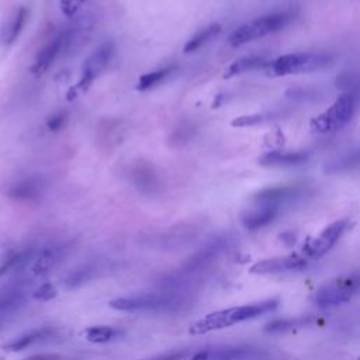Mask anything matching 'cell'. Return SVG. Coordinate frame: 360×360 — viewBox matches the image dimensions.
<instances>
[{
    "label": "cell",
    "mask_w": 360,
    "mask_h": 360,
    "mask_svg": "<svg viewBox=\"0 0 360 360\" xmlns=\"http://www.w3.org/2000/svg\"><path fill=\"white\" fill-rule=\"evenodd\" d=\"M191 302V297L181 290L160 288L159 291L115 298L110 301V307L125 312L174 315L186 311Z\"/></svg>",
    "instance_id": "1"
},
{
    "label": "cell",
    "mask_w": 360,
    "mask_h": 360,
    "mask_svg": "<svg viewBox=\"0 0 360 360\" xmlns=\"http://www.w3.org/2000/svg\"><path fill=\"white\" fill-rule=\"evenodd\" d=\"M278 307V298H269L264 301L231 307L226 309L214 311L207 314L190 326L191 335H205L212 330L229 328L232 325L255 319L264 314L273 312Z\"/></svg>",
    "instance_id": "2"
},
{
    "label": "cell",
    "mask_w": 360,
    "mask_h": 360,
    "mask_svg": "<svg viewBox=\"0 0 360 360\" xmlns=\"http://www.w3.org/2000/svg\"><path fill=\"white\" fill-rule=\"evenodd\" d=\"M332 56L323 52H295L285 53L274 60H269L264 68L271 76L301 75L321 70L332 63Z\"/></svg>",
    "instance_id": "3"
},
{
    "label": "cell",
    "mask_w": 360,
    "mask_h": 360,
    "mask_svg": "<svg viewBox=\"0 0 360 360\" xmlns=\"http://www.w3.org/2000/svg\"><path fill=\"white\" fill-rule=\"evenodd\" d=\"M357 100L352 93L340 94L325 111L314 117L309 122V128L314 134H333L340 131L353 117L356 111Z\"/></svg>",
    "instance_id": "4"
},
{
    "label": "cell",
    "mask_w": 360,
    "mask_h": 360,
    "mask_svg": "<svg viewBox=\"0 0 360 360\" xmlns=\"http://www.w3.org/2000/svg\"><path fill=\"white\" fill-rule=\"evenodd\" d=\"M291 20V14L281 11V13H271L255 20H250L242 25H239L229 37L228 42L231 46H240L255 39L263 38L270 35L276 31L283 30Z\"/></svg>",
    "instance_id": "5"
},
{
    "label": "cell",
    "mask_w": 360,
    "mask_h": 360,
    "mask_svg": "<svg viewBox=\"0 0 360 360\" xmlns=\"http://www.w3.org/2000/svg\"><path fill=\"white\" fill-rule=\"evenodd\" d=\"M360 291V270L325 283L314 294V302L321 308L345 304Z\"/></svg>",
    "instance_id": "6"
},
{
    "label": "cell",
    "mask_w": 360,
    "mask_h": 360,
    "mask_svg": "<svg viewBox=\"0 0 360 360\" xmlns=\"http://www.w3.org/2000/svg\"><path fill=\"white\" fill-rule=\"evenodd\" d=\"M347 226V219H338L329 224L316 238L307 242V245L304 246V256L307 259H319L326 255L335 246V243L339 240Z\"/></svg>",
    "instance_id": "7"
},
{
    "label": "cell",
    "mask_w": 360,
    "mask_h": 360,
    "mask_svg": "<svg viewBox=\"0 0 360 360\" xmlns=\"http://www.w3.org/2000/svg\"><path fill=\"white\" fill-rule=\"evenodd\" d=\"M263 354L252 346H215L195 352L188 360H256Z\"/></svg>",
    "instance_id": "8"
},
{
    "label": "cell",
    "mask_w": 360,
    "mask_h": 360,
    "mask_svg": "<svg viewBox=\"0 0 360 360\" xmlns=\"http://www.w3.org/2000/svg\"><path fill=\"white\" fill-rule=\"evenodd\" d=\"M115 51V45L111 41H107L104 44H101L84 62L83 65V70H82V79L77 83L80 89L86 90L91 82L98 77L101 75V72L107 68V65L110 63L112 55Z\"/></svg>",
    "instance_id": "9"
},
{
    "label": "cell",
    "mask_w": 360,
    "mask_h": 360,
    "mask_svg": "<svg viewBox=\"0 0 360 360\" xmlns=\"http://www.w3.org/2000/svg\"><path fill=\"white\" fill-rule=\"evenodd\" d=\"M27 302V288L22 283H13L0 290V325L14 316Z\"/></svg>",
    "instance_id": "10"
},
{
    "label": "cell",
    "mask_w": 360,
    "mask_h": 360,
    "mask_svg": "<svg viewBox=\"0 0 360 360\" xmlns=\"http://www.w3.org/2000/svg\"><path fill=\"white\" fill-rule=\"evenodd\" d=\"M59 336V329L55 326H42L37 329H31L4 345L6 350L10 352H21L24 349L42 345L46 342H52Z\"/></svg>",
    "instance_id": "11"
},
{
    "label": "cell",
    "mask_w": 360,
    "mask_h": 360,
    "mask_svg": "<svg viewBox=\"0 0 360 360\" xmlns=\"http://www.w3.org/2000/svg\"><path fill=\"white\" fill-rule=\"evenodd\" d=\"M307 257L300 255H288L284 257H274V259H264L260 262H256L253 266H250L249 271L252 274H273L280 271H288V270H298L307 266Z\"/></svg>",
    "instance_id": "12"
},
{
    "label": "cell",
    "mask_w": 360,
    "mask_h": 360,
    "mask_svg": "<svg viewBox=\"0 0 360 360\" xmlns=\"http://www.w3.org/2000/svg\"><path fill=\"white\" fill-rule=\"evenodd\" d=\"M70 41V32L63 31L59 35H56L52 41H49L35 56L32 72L35 75H42L48 70V68L53 63V60L58 58V55L68 46Z\"/></svg>",
    "instance_id": "13"
},
{
    "label": "cell",
    "mask_w": 360,
    "mask_h": 360,
    "mask_svg": "<svg viewBox=\"0 0 360 360\" xmlns=\"http://www.w3.org/2000/svg\"><path fill=\"white\" fill-rule=\"evenodd\" d=\"M298 193H300V188L297 186H278V187L264 188L256 194L255 204L278 208L280 204H283L287 200H291Z\"/></svg>",
    "instance_id": "14"
},
{
    "label": "cell",
    "mask_w": 360,
    "mask_h": 360,
    "mask_svg": "<svg viewBox=\"0 0 360 360\" xmlns=\"http://www.w3.org/2000/svg\"><path fill=\"white\" fill-rule=\"evenodd\" d=\"M309 158L308 152L302 150H270L263 153L257 162L260 166H291V165H300L307 162Z\"/></svg>",
    "instance_id": "15"
},
{
    "label": "cell",
    "mask_w": 360,
    "mask_h": 360,
    "mask_svg": "<svg viewBox=\"0 0 360 360\" xmlns=\"http://www.w3.org/2000/svg\"><path fill=\"white\" fill-rule=\"evenodd\" d=\"M63 252H65V246H60V245H52L38 250L35 260L32 263V273L35 276L46 274L62 259Z\"/></svg>",
    "instance_id": "16"
},
{
    "label": "cell",
    "mask_w": 360,
    "mask_h": 360,
    "mask_svg": "<svg viewBox=\"0 0 360 360\" xmlns=\"http://www.w3.org/2000/svg\"><path fill=\"white\" fill-rule=\"evenodd\" d=\"M278 208L267 207V205H256L252 210H248L242 215V224L249 231H256L267 224H270L277 217Z\"/></svg>",
    "instance_id": "17"
},
{
    "label": "cell",
    "mask_w": 360,
    "mask_h": 360,
    "mask_svg": "<svg viewBox=\"0 0 360 360\" xmlns=\"http://www.w3.org/2000/svg\"><path fill=\"white\" fill-rule=\"evenodd\" d=\"M44 184L38 177H25L15 181L8 188V195L13 200L18 201H31L37 200L42 193Z\"/></svg>",
    "instance_id": "18"
},
{
    "label": "cell",
    "mask_w": 360,
    "mask_h": 360,
    "mask_svg": "<svg viewBox=\"0 0 360 360\" xmlns=\"http://www.w3.org/2000/svg\"><path fill=\"white\" fill-rule=\"evenodd\" d=\"M269 60L264 59L263 56H256V55H252V56H243V58H239L236 60H233L225 70L224 73V77L225 79H231V77H235V76H239L242 73H246V72H252V70H257V69H264L267 66Z\"/></svg>",
    "instance_id": "19"
},
{
    "label": "cell",
    "mask_w": 360,
    "mask_h": 360,
    "mask_svg": "<svg viewBox=\"0 0 360 360\" xmlns=\"http://www.w3.org/2000/svg\"><path fill=\"white\" fill-rule=\"evenodd\" d=\"M37 253H38V250H35L34 248H25V249L11 253L0 266V276L18 271V270L24 269L27 264L34 263Z\"/></svg>",
    "instance_id": "20"
},
{
    "label": "cell",
    "mask_w": 360,
    "mask_h": 360,
    "mask_svg": "<svg viewBox=\"0 0 360 360\" xmlns=\"http://www.w3.org/2000/svg\"><path fill=\"white\" fill-rule=\"evenodd\" d=\"M103 270H105V264H101L100 262H90L87 264H83L82 267H77L75 271H72L65 278V284L68 288L79 287L83 283L94 278Z\"/></svg>",
    "instance_id": "21"
},
{
    "label": "cell",
    "mask_w": 360,
    "mask_h": 360,
    "mask_svg": "<svg viewBox=\"0 0 360 360\" xmlns=\"http://www.w3.org/2000/svg\"><path fill=\"white\" fill-rule=\"evenodd\" d=\"M122 335H124L122 329L108 326V325L89 326L84 330V338L91 343H107V342L115 340L117 338H120Z\"/></svg>",
    "instance_id": "22"
},
{
    "label": "cell",
    "mask_w": 360,
    "mask_h": 360,
    "mask_svg": "<svg viewBox=\"0 0 360 360\" xmlns=\"http://www.w3.org/2000/svg\"><path fill=\"white\" fill-rule=\"evenodd\" d=\"M221 32V25L218 22H214L205 28H202L201 31H198L197 34H194L187 44L184 45L183 51L184 53H191L194 51H198L201 46H204L207 42H210L211 39H214L218 34Z\"/></svg>",
    "instance_id": "23"
},
{
    "label": "cell",
    "mask_w": 360,
    "mask_h": 360,
    "mask_svg": "<svg viewBox=\"0 0 360 360\" xmlns=\"http://www.w3.org/2000/svg\"><path fill=\"white\" fill-rule=\"evenodd\" d=\"M27 15H28V10L25 7H20L15 11V14L10 20L8 25L4 28V34H3L4 44L10 45V44H13L17 39V37L20 35V32H21L24 24H25Z\"/></svg>",
    "instance_id": "24"
},
{
    "label": "cell",
    "mask_w": 360,
    "mask_h": 360,
    "mask_svg": "<svg viewBox=\"0 0 360 360\" xmlns=\"http://www.w3.org/2000/svg\"><path fill=\"white\" fill-rule=\"evenodd\" d=\"M174 70H176V66H166V68H162V69H158V70L145 73V75H142V76L139 77L138 84H136V89L141 90V91L149 90V89L158 86L160 82H163V80H165L167 76H170Z\"/></svg>",
    "instance_id": "25"
},
{
    "label": "cell",
    "mask_w": 360,
    "mask_h": 360,
    "mask_svg": "<svg viewBox=\"0 0 360 360\" xmlns=\"http://www.w3.org/2000/svg\"><path fill=\"white\" fill-rule=\"evenodd\" d=\"M312 322V318L302 316V318H287V319H274L269 323H266L264 330L270 333H280V332H287L294 328H302L307 326Z\"/></svg>",
    "instance_id": "26"
},
{
    "label": "cell",
    "mask_w": 360,
    "mask_h": 360,
    "mask_svg": "<svg viewBox=\"0 0 360 360\" xmlns=\"http://www.w3.org/2000/svg\"><path fill=\"white\" fill-rule=\"evenodd\" d=\"M273 114H249V115H240L232 120L231 125L236 128H245V127H253L257 124H262L264 121L271 120Z\"/></svg>",
    "instance_id": "27"
},
{
    "label": "cell",
    "mask_w": 360,
    "mask_h": 360,
    "mask_svg": "<svg viewBox=\"0 0 360 360\" xmlns=\"http://www.w3.org/2000/svg\"><path fill=\"white\" fill-rule=\"evenodd\" d=\"M68 121V112L66 111H58L55 114H52L48 121H46V127L51 131H59Z\"/></svg>",
    "instance_id": "28"
},
{
    "label": "cell",
    "mask_w": 360,
    "mask_h": 360,
    "mask_svg": "<svg viewBox=\"0 0 360 360\" xmlns=\"http://www.w3.org/2000/svg\"><path fill=\"white\" fill-rule=\"evenodd\" d=\"M190 357V353L188 350H172V352H167V353H163V354H159V356H155V357H150V359H146V360H186Z\"/></svg>",
    "instance_id": "29"
},
{
    "label": "cell",
    "mask_w": 360,
    "mask_h": 360,
    "mask_svg": "<svg viewBox=\"0 0 360 360\" xmlns=\"http://www.w3.org/2000/svg\"><path fill=\"white\" fill-rule=\"evenodd\" d=\"M83 3L84 0H60V8L65 15L73 17Z\"/></svg>",
    "instance_id": "30"
},
{
    "label": "cell",
    "mask_w": 360,
    "mask_h": 360,
    "mask_svg": "<svg viewBox=\"0 0 360 360\" xmlns=\"http://www.w3.org/2000/svg\"><path fill=\"white\" fill-rule=\"evenodd\" d=\"M24 360H79V359H75L66 354H59V353H39V354H32Z\"/></svg>",
    "instance_id": "31"
},
{
    "label": "cell",
    "mask_w": 360,
    "mask_h": 360,
    "mask_svg": "<svg viewBox=\"0 0 360 360\" xmlns=\"http://www.w3.org/2000/svg\"><path fill=\"white\" fill-rule=\"evenodd\" d=\"M56 294V291H55V288L49 284V283H46V284H42L38 290H37V292L34 294L35 295V298H41V300H49V298H52L53 295Z\"/></svg>",
    "instance_id": "32"
},
{
    "label": "cell",
    "mask_w": 360,
    "mask_h": 360,
    "mask_svg": "<svg viewBox=\"0 0 360 360\" xmlns=\"http://www.w3.org/2000/svg\"><path fill=\"white\" fill-rule=\"evenodd\" d=\"M357 360H360V357H359V359H357Z\"/></svg>",
    "instance_id": "33"
}]
</instances>
